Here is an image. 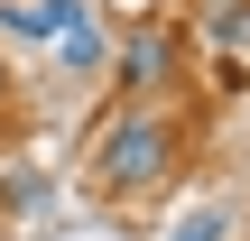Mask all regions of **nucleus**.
I'll list each match as a JSON object with an SVG mask.
<instances>
[{"label": "nucleus", "instance_id": "obj_1", "mask_svg": "<svg viewBox=\"0 0 250 241\" xmlns=\"http://www.w3.org/2000/svg\"><path fill=\"white\" fill-rule=\"evenodd\" d=\"M176 167V121L167 111H148V102H130L111 130H102V149H93V195H148L158 176Z\"/></svg>", "mask_w": 250, "mask_h": 241}, {"label": "nucleus", "instance_id": "obj_2", "mask_svg": "<svg viewBox=\"0 0 250 241\" xmlns=\"http://www.w3.org/2000/svg\"><path fill=\"white\" fill-rule=\"evenodd\" d=\"M111 74H121L130 93H158V84L176 74V37H167V28H139V37L111 56Z\"/></svg>", "mask_w": 250, "mask_h": 241}, {"label": "nucleus", "instance_id": "obj_3", "mask_svg": "<svg viewBox=\"0 0 250 241\" xmlns=\"http://www.w3.org/2000/svg\"><path fill=\"white\" fill-rule=\"evenodd\" d=\"M0 214H46V176L37 167H9L0 176Z\"/></svg>", "mask_w": 250, "mask_h": 241}, {"label": "nucleus", "instance_id": "obj_4", "mask_svg": "<svg viewBox=\"0 0 250 241\" xmlns=\"http://www.w3.org/2000/svg\"><path fill=\"white\" fill-rule=\"evenodd\" d=\"M204 28L232 46V37H250V9H241V0H213V9H204Z\"/></svg>", "mask_w": 250, "mask_h": 241}, {"label": "nucleus", "instance_id": "obj_5", "mask_svg": "<svg viewBox=\"0 0 250 241\" xmlns=\"http://www.w3.org/2000/svg\"><path fill=\"white\" fill-rule=\"evenodd\" d=\"M176 241H223V214H213V204H204V214H186V223H176Z\"/></svg>", "mask_w": 250, "mask_h": 241}, {"label": "nucleus", "instance_id": "obj_6", "mask_svg": "<svg viewBox=\"0 0 250 241\" xmlns=\"http://www.w3.org/2000/svg\"><path fill=\"white\" fill-rule=\"evenodd\" d=\"M0 111H9V65H0Z\"/></svg>", "mask_w": 250, "mask_h": 241}]
</instances>
